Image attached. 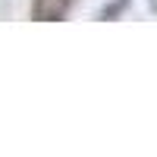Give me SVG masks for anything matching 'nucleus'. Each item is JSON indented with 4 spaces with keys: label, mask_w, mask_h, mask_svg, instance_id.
Masks as SVG:
<instances>
[{
    "label": "nucleus",
    "mask_w": 157,
    "mask_h": 157,
    "mask_svg": "<svg viewBox=\"0 0 157 157\" xmlns=\"http://www.w3.org/2000/svg\"><path fill=\"white\" fill-rule=\"evenodd\" d=\"M69 3L72 0H35V16L44 19V22H54L69 10Z\"/></svg>",
    "instance_id": "f257e3e1"
}]
</instances>
